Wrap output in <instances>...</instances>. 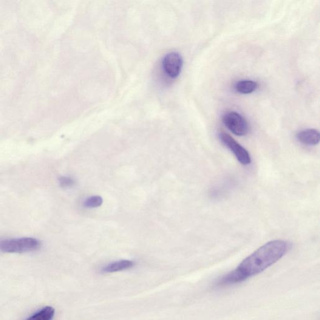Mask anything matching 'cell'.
I'll return each mask as SVG.
<instances>
[{
	"label": "cell",
	"instance_id": "6da1fadb",
	"mask_svg": "<svg viewBox=\"0 0 320 320\" xmlns=\"http://www.w3.org/2000/svg\"><path fill=\"white\" fill-rule=\"evenodd\" d=\"M289 246L288 243L284 240H273L266 243L246 258L235 270L221 278L217 287L236 285L261 273L284 257Z\"/></svg>",
	"mask_w": 320,
	"mask_h": 320
},
{
	"label": "cell",
	"instance_id": "7a4b0ae2",
	"mask_svg": "<svg viewBox=\"0 0 320 320\" xmlns=\"http://www.w3.org/2000/svg\"><path fill=\"white\" fill-rule=\"evenodd\" d=\"M41 246L40 241L31 237L0 240V252L3 253H28L38 250Z\"/></svg>",
	"mask_w": 320,
	"mask_h": 320
},
{
	"label": "cell",
	"instance_id": "3957f363",
	"mask_svg": "<svg viewBox=\"0 0 320 320\" xmlns=\"http://www.w3.org/2000/svg\"><path fill=\"white\" fill-rule=\"evenodd\" d=\"M222 120L225 125L235 135L243 137L248 134L249 126L247 121L239 113H226L223 115Z\"/></svg>",
	"mask_w": 320,
	"mask_h": 320
},
{
	"label": "cell",
	"instance_id": "277c9868",
	"mask_svg": "<svg viewBox=\"0 0 320 320\" xmlns=\"http://www.w3.org/2000/svg\"><path fill=\"white\" fill-rule=\"evenodd\" d=\"M219 137L222 142L231 150L241 164L243 165H250L251 162V156L244 147L238 143L230 135L225 133H221Z\"/></svg>",
	"mask_w": 320,
	"mask_h": 320
},
{
	"label": "cell",
	"instance_id": "5b68a950",
	"mask_svg": "<svg viewBox=\"0 0 320 320\" xmlns=\"http://www.w3.org/2000/svg\"><path fill=\"white\" fill-rule=\"evenodd\" d=\"M183 61L182 56L177 52H171L164 56L161 67L165 74L169 78H177L182 72Z\"/></svg>",
	"mask_w": 320,
	"mask_h": 320
},
{
	"label": "cell",
	"instance_id": "8992f818",
	"mask_svg": "<svg viewBox=\"0 0 320 320\" xmlns=\"http://www.w3.org/2000/svg\"><path fill=\"white\" fill-rule=\"evenodd\" d=\"M296 138L306 145L315 146L319 142V133L315 129H306L298 133Z\"/></svg>",
	"mask_w": 320,
	"mask_h": 320
},
{
	"label": "cell",
	"instance_id": "52a82bcc",
	"mask_svg": "<svg viewBox=\"0 0 320 320\" xmlns=\"http://www.w3.org/2000/svg\"><path fill=\"white\" fill-rule=\"evenodd\" d=\"M134 266L135 262L132 260H121L104 266L103 268H102L101 271L102 273H115L118 272V271L129 270V269L134 267Z\"/></svg>",
	"mask_w": 320,
	"mask_h": 320
},
{
	"label": "cell",
	"instance_id": "ba28073f",
	"mask_svg": "<svg viewBox=\"0 0 320 320\" xmlns=\"http://www.w3.org/2000/svg\"><path fill=\"white\" fill-rule=\"evenodd\" d=\"M258 88L257 82L252 80L239 81L235 86V89L242 94H250L256 91Z\"/></svg>",
	"mask_w": 320,
	"mask_h": 320
},
{
	"label": "cell",
	"instance_id": "9c48e42d",
	"mask_svg": "<svg viewBox=\"0 0 320 320\" xmlns=\"http://www.w3.org/2000/svg\"><path fill=\"white\" fill-rule=\"evenodd\" d=\"M55 310L52 307H46L29 317L27 320H52Z\"/></svg>",
	"mask_w": 320,
	"mask_h": 320
},
{
	"label": "cell",
	"instance_id": "30bf717a",
	"mask_svg": "<svg viewBox=\"0 0 320 320\" xmlns=\"http://www.w3.org/2000/svg\"><path fill=\"white\" fill-rule=\"evenodd\" d=\"M103 198L99 195H94L86 198L83 202V206L86 208H96L103 205Z\"/></svg>",
	"mask_w": 320,
	"mask_h": 320
},
{
	"label": "cell",
	"instance_id": "8fae6325",
	"mask_svg": "<svg viewBox=\"0 0 320 320\" xmlns=\"http://www.w3.org/2000/svg\"><path fill=\"white\" fill-rule=\"evenodd\" d=\"M58 182L59 186L63 188H69L75 185V181L72 177L69 176H62L59 178Z\"/></svg>",
	"mask_w": 320,
	"mask_h": 320
}]
</instances>
